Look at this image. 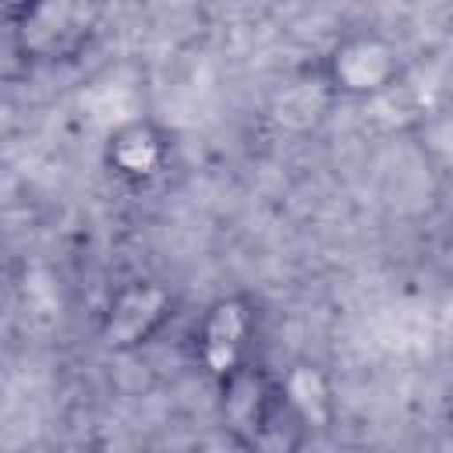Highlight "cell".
Here are the masks:
<instances>
[{"label": "cell", "instance_id": "cell-1", "mask_svg": "<svg viewBox=\"0 0 453 453\" xmlns=\"http://www.w3.org/2000/svg\"><path fill=\"white\" fill-rule=\"evenodd\" d=\"M216 411L223 432L241 453H304L311 428L294 407L283 375L262 361H248L216 382Z\"/></svg>", "mask_w": 453, "mask_h": 453}, {"label": "cell", "instance_id": "cell-2", "mask_svg": "<svg viewBox=\"0 0 453 453\" xmlns=\"http://www.w3.org/2000/svg\"><path fill=\"white\" fill-rule=\"evenodd\" d=\"M319 85L326 88L329 99L343 103H372L400 88L407 74L403 50L396 39H389L379 28H350L336 35L326 53L319 57L315 71Z\"/></svg>", "mask_w": 453, "mask_h": 453}, {"label": "cell", "instance_id": "cell-3", "mask_svg": "<svg viewBox=\"0 0 453 453\" xmlns=\"http://www.w3.org/2000/svg\"><path fill=\"white\" fill-rule=\"evenodd\" d=\"M173 308H177V297L170 294L166 283H159L152 276L124 280L110 290L106 304L99 308L96 336L113 354L142 350L170 326Z\"/></svg>", "mask_w": 453, "mask_h": 453}, {"label": "cell", "instance_id": "cell-4", "mask_svg": "<svg viewBox=\"0 0 453 453\" xmlns=\"http://www.w3.org/2000/svg\"><path fill=\"white\" fill-rule=\"evenodd\" d=\"M258 311L244 294H223L202 308L191 329V357L212 379L223 382L241 365L255 361Z\"/></svg>", "mask_w": 453, "mask_h": 453}, {"label": "cell", "instance_id": "cell-5", "mask_svg": "<svg viewBox=\"0 0 453 453\" xmlns=\"http://www.w3.org/2000/svg\"><path fill=\"white\" fill-rule=\"evenodd\" d=\"M92 18L96 14L81 4H18V7H7L11 39L25 60L74 57L92 32Z\"/></svg>", "mask_w": 453, "mask_h": 453}, {"label": "cell", "instance_id": "cell-6", "mask_svg": "<svg viewBox=\"0 0 453 453\" xmlns=\"http://www.w3.org/2000/svg\"><path fill=\"white\" fill-rule=\"evenodd\" d=\"M103 166L124 188H152L173 166V134L152 117L120 120L103 142Z\"/></svg>", "mask_w": 453, "mask_h": 453}, {"label": "cell", "instance_id": "cell-7", "mask_svg": "<svg viewBox=\"0 0 453 453\" xmlns=\"http://www.w3.org/2000/svg\"><path fill=\"white\" fill-rule=\"evenodd\" d=\"M280 375H283V386H287L294 407L308 421V428L311 432L322 428L329 421V414H333V389H329L326 375L308 361H301V365H294V368H287Z\"/></svg>", "mask_w": 453, "mask_h": 453}]
</instances>
